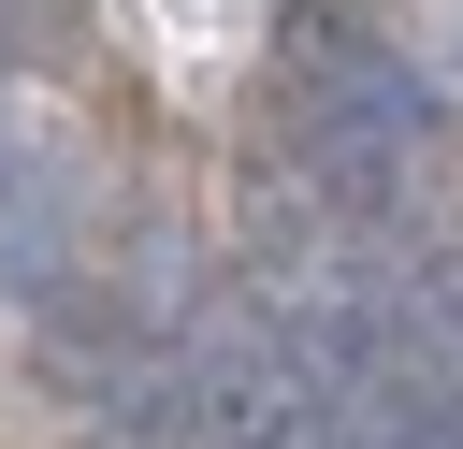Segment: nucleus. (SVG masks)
Returning <instances> with one entry per match:
<instances>
[{"mask_svg":"<svg viewBox=\"0 0 463 449\" xmlns=\"http://www.w3.org/2000/svg\"><path fill=\"white\" fill-rule=\"evenodd\" d=\"M87 261V188L58 145H0V290L14 304H58Z\"/></svg>","mask_w":463,"mask_h":449,"instance_id":"f257e3e1","label":"nucleus"},{"mask_svg":"<svg viewBox=\"0 0 463 449\" xmlns=\"http://www.w3.org/2000/svg\"><path fill=\"white\" fill-rule=\"evenodd\" d=\"M0 145H14V130H0Z\"/></svg>","mask_w":463,"mask_h":449,"instance_id":"7ed1b4c3","label":"nucleus"},{"mask_svg":"<svg viewBox=\"0 0 463 449\" xmlns=\"http://www.w3.org/2000/svg\"><path fill=\"white\" fill-rule=\"evenodd\" d=\"M0 29H14V0H0Z\"/></svg>","mask_w":463,"mask_h":449,"instance_id":"f03ea898","label":"nucleus"}]
</instances>
